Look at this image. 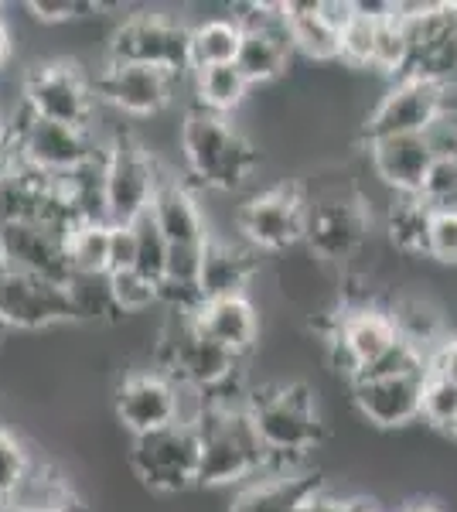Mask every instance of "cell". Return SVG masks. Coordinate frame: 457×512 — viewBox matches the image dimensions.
Instances as JSON below:
<instances>
[{"instance_id": "1", "label": "cell", "mask_w": 457, "mask_h": 512, "mask_svg": "<svg viewBox=\"0 0 457 512\" xmlns=\"http://www.w3.org/2000/svg\"><path fill=\"white\" fill-rule=\"evenodd\" d=\"M181 168L205 192H239L260 168V151L229 117L185 110L181 117Z\"/></svg>"}, {"instance_id": "2", "label": "cell", "mask_w": 457, "mask_h": 512, "mask_svg": "<svg viewBox=\"0 0 457 512\" xmlns=\"http://www.w3.org/2000/svg\"><path fill=\"white\" fill-rule=\"evenodd\" d=\"M249 420L260 434L263 448L284 472H294V461L314 451L324 437V424L314 403V390L307 383H277L267 390H253Z\"/></svg>"}, {"instance_id": "3", "label": "cell", "mask_w": 457, "mask_h": 512, "mask_svg": "<svg viewBox=\"0 0 457 512\" xmlns=\"http://www.w3.org/2000/svg\"><path fill=\"white\" fill-rule=\"evenodd\" d=\"M202 434V458H198V489H243L260 475H273V458L263 448L253 420L246 410H212Z\"/></svg>"}, {"instance_id": "4", "label": "cell", "mask_w": 457, "mask_h": 512, "mask_svg": "<svg viewBox=\"0 0 457 512\" xmlns=\"http://www.w3.org/2000/svg\"><path fill=\"white\" fill-rule=\"evenodd\" d=\"M24 106L38 120L89 130L99 110L96 79L69 55L31 62L24 65Z\"/></svg>"}, {"instance_id": "5", "label": "cell", "mask_w": 457, "mask_h": 512, "mask_svg": "<svg viewBox=\"0 0 457 512\" xmlns=\"http://www.w3.org/2000/svg\"><path fill=\"white\" fill-rule=\"evenodd\" d=\"M188 35L191 24H185L178 14H164L157 7L123 14L113 21L110 41H106V62H134V65H154V69L174 72V76H191L188 59Z\"/></svg>"}, {"instance_id": "6", "label": "cell", "mask_w": 457, "mask_h": 512, "mask_svg": "<svg viewBox=\"0 0 457 512\" xmlns=\"http://www.w3.org/2000/svg\"><path fill=\"white\" fill-rule=\"evenodd\" d=\"M307 195V192H304ZM372 216L369 205L352 188L307 195V229L304 246L318 263H352L369 243Z\"/></svg>"}, {"instance_id": "7", "label": "cell", "mask_w": 457, "mask_h": 512, "mask_svg": "<svg viewBox=\"0 0 457 512\" xmlns=\"http://www.w3.org/2000/svg\"><path fill=\"white\" fill-rule=\"evenodd\" d=\"M198 458H202V434L198 427L181 424L130 437L127 448L130 472L157 495H185L188 489H198Z\"/></svg>"}, {"instance_id": "8", "label": "cell", "mask_w": 457, "mask_h": 512, "mask_svg": "<svg viewBox=\"0 0 457 512\" xmlns=\"http://www.w3.org/2000/svg\"><path fill=\"white\" fill-rule=\"evenodd\" d=\"M307 195L297 181H277L260 188L236 209V233L246 246L263 253H287L304 243Z\"/></svg>"}, {"instance_id": "9", "label": "cell", "mask_w": 457, "mask_h": 512, "mask_svg": "<svg viewBox=\"0 0 457 512\" xmlns=\"http://www.w3.org/2000/svg\"><path fill=\"white\" fill-rule=\"evenodd\" d=\"M164 164L151 151L137 144L134 134L120 137L103 154V195H106V222L110 226H130L147 216L154 195L161 188Z\"/></svg>"}, {"instance_id": "10", "label": "cell", "mask_w": 457, "mask_h": 512, "mask_svg": "<svg viewBox=\"0 0 457 512\" xmlns=\"http://www.w3.org/2000/svg\"><path fill=\"white\" fill-rule=\"evenodd\" d=\"M451 82L434 76H406L389 86L379 106L369 113L362 127L365 144L386 137H413L423 134L437 117L451 113Z\"/></svg>"}, {"instance_id": "11", "label": "cell", "mask_w": 457, "mask_h": 512, "mask_svg": "<svg viewBox=\"0 0 457 512\" xmlns=\"http://www.w3.org/2000/svg\"><path fill=\"white\" fill-rule=\"evenodd\" d=\"M188 82V76L154 69V65H134V62H106L96 72V96L103 106H110L120 117L134 120H154L171 110L178 86Z\"/></svg>"}, {"instance_id": "12", "label": "cell", "mask_w": 457, "mask_h": 512, "mask_svg": "<svg viewBox=\"0 0 457 512\" xmlns=\"http://www.w3.org/2000/svg\"><path fill=\"white\" fill-rule=\"evenodd\" d=\"M14 147L21 154V164L45 178H65L103 154L89 130L38 120L31 113L14 127Z\"/></svg>"}, {"instance_id": "13", "label": "cell", "mask_w": 457, "mask_h": 512, "mask_svg": "<svg viewBox=\"0 0 457 512\" xmlns=\"http://www.w3.org/2000/svg\"><path fill=\"white\" fill-rule=\"evenodd\" d=\"M0 318L11 332H52L69 325L62 280L21 274L0 263Z\"/></svg>"}, {"instance_id": "14", "label": "cell", "mask_w": 457, "mask_h": 512, "mask_svg": "<svg viewBox=\"0 0 457 512\" xmlns=\"http://www.w3.org/2000/svg\"><path fill=\"white\" fill-rule=\"evenodd\" d=\"M69 229L48 219H24L0 226V263L21 274H35L48 280L69 277V256H65Z\"/></svg>"}, {"instance_id": "15", "label": "cell", "mask_w": 457, "mask_h": 512, "mask_svg": "<svg viewBox=\"0 0 457 512\" xmlns=\"http://www.w3.org/2000/svg\"><path fill=\"white\" fill-rule=\"evenodd\" d=\"M113 414L130 437L174 424V379L164 369H130L113 386Z\"/></svg>"}, {"instance_id": "16", "label": "cell", "mask_w": 457, "mask_h": 512, "mask_svg": "<svg viewBox=\"0 0 457 512\" xmlns=\"http://www.w3.org/2000/svg\"><path fill=\"white\" fill-rule=\"evenodd\" d=\"M427 373L359 379V383H352L355 407H359V414L369 424L382 427V431H396V427L413 424V420H420L423 379H427Z\"/></svg>"}, {"instance_id": "17", "label": "cell", "mask_w": 457, "mask_h": 512, "mask_svg": "<svg viewBox=\"0 0 457 512\" xmlns=\"http://www.w3.org/2000/svg\"><path fill=\"white\" fill-rule=\"evenodd\" d=\"M191 325L205 338H212L215 345L239 355V359H249L260 349V308L249 294L202 301L191 311Z\"/></svg>"}, {"instance_id": "18", "label": "cell", "mask_w": 457, "mask_h": 512, "mask_svg": "<svg viewBox=\"0 0 457 512\" xmlns=\"http://www.w3.org/2000/svg\"><path fill=\"white\" fill-rule=\"evenodd\" d=\"M151 219L168 239V246H205L212 239V226L205 219V209L198 205V195L171 168H164L161 188H157L151 205Z\"/></svg>"}, {"instance_id": "19", "label": "cell", "mask_w": 457, "mask_h": 512, "mask_svg": "<svg viewBox=\"0 0 457 512\" xmlns=\"http://www.w3.org/2000/svg\"><path fill=\"white\" fill-rule=\"evenodd\" d=\"M369 161L372 171L389 192L396 195H420L423 178H427L434 154H430L423 134L413 137H386V140H372L369 144Z\"/></svg>"}, {"instance_id": "20", "label": "cell", "mask_w": 457, "mask_h": 512, "mask_svg": "<svg viewBox=\"0 0 457 512\" xmlns=\"http://www.w3.org/2000/svg\"><path fill=\"white\" fill-rule=\"evenodd\" d=\"M253 253H256L253 246H239V243H232V239L212 236L209 250H205V267H202V284H198V297H202V301H215V297L249 294V284L256 280Z\"/></svg>"}, {"instance_id": "21", "label": "cell", "mask_w": 457, "mask_h": 512, "mask_svg": "<svg viewBox=\"0 0 457 512\" xmlns=\"http://www.w3.org/2000/svg\"><path fill=\"white\" fill-rule=\"evenodd\" d=\"M284 18L294 52L311 62L342 59V31L331 28L321 14V0H284Z\"/></svg>"}, {"instance_id": "22", "label": "cell", "mask_w": 457, "mask_h": 512, "mask_svg": "<svg viewBox=\"0 0 457 512\" xmlns=\"http://www.w3.org/2000/svg\"><path fill=\"white\" fill-rule=\"evenodd\" d=\"M318 478L307 472H284V475H260L246 482L232 495L229 512H297L304 495L318 489Z\"/></svg>"}, {"instance_id": "23", "label": "cell", "mask_w": 457, "mask_h": 512, "mask_svg": "<svg viewBox=\"0 0 457 512\" xmlns=\"http://www.w3.org/2000/svg\"><path fill=\"white\" fill-rule=\"evenodd\" d=\"M191 110H205L215 117H236L249 99V82L236 65H215V69L191 72Z\"/></svg>"}, {"instance_id": "24", "label": "cell", "mask_w": 457, "mask_h": 512, "mask_svg": "<svg viewBox=\"0 0 457 512\" xmlns=\"http://www.w3.org/2000/svg\"><path fill=\"white\" fill-rule=\"evenodd\" d=\"M239 45H243V28L229 18H205L191 24L188 35V59L191 72L215 69V65H236Z\"/></svg>"}, {"instance_id": "25", "label": "cell", "mask_w": 457, "mask_h": 512, "mask_svg": "<svg viewBox=\"0 0 457 512\" xmlns=\"http://www.w3.org/2000/svg\"><path fill=\"white\" fill-rule=\"evenodd\" d=\"M69 325H113L120 321L113 308L110 274H69L62 280Z\"/></svg>"}, {"instance_id": "26", "label": "cell", "mask_w": 457, "mask_h": 512, "mask_svg": "<svg viewBox=\"0 0 457 512\" xmlns=\"http://www.w3.org/2000/svg\"><path fill=\"white\" fill-rule=\"evenodd\" d=\"M396 325V335L403 342H410L413 349H420L423 355L437 359V352L444 349V315L427 301V297H400V301L389 308Z\"/></svg>"}, {"instance_id": "27", "label": "cell", "mask_w": 457, "mask_h": 512, "mask_svg": "<svg viewBox=\"0 0 457 512\" xmlns=\"http://www.w3.org/2000/svg\"><path fill=\"white\" fill-rule=\"evenodd\" d=\"M430 222H434V209H430L420 195H396V202L389 205V212H386L389 243L400 253L427 256Z\"/></svg>"}, {"instance_id": "28", "label": "cell", "mask_w": 457, "mask_h": 512, "mask_svg": "<svg viewBox=\"0 0 457 512\" xmlns=\"http://www.w3.org/2000/svg\"><path fill=\"white\" fill-rule=\"evenodd\" d=\"M110 222H79L69 229V274H110Z\"/></svg>"}, {"instance_id": "29", "label": "cell", "mask_w": 457, "mask_h": 512, "mask_svg": "<svg viewBox=\"0 0 457 512\" xmlns=\"http://www.w3.org/2000/svg\"><path fill=\"white\" fill-rule=\"evenodd\" d=\"M410 62H413L410 35H406L403 18H400V4H396L393 18L379 21L376 59H372V69L382 72V76H393L396 82H400V79L410 76Z\"/></svg>"}, {"instance_id": "30", "label": "cell", "mask_w": 457, "mask_h": 512, "mask_svg": "<svg viewBox=\"0 0 457 512\" xmlns=\"http://www.w3.org/2000/svg\"><path fill=\"white\" fill-rule=\"evenodd\" d=\"M420 417H423V424H430L434 431L457 434V383L451 376L440 373L437 366H430L427 379H423Z\"/></svg>"}, {"instance_id": "31", "label": "cell", "mask_w": 457, "mask_h": 512, "mask_svg": "<svg viewBox=\"0 0 457 512\" xmlns=\"http://www.w3.org/2000/svg\"><path fill=\"white\" fill-rule=\"evenodd\" d=\"M110 291H113V308L120 318H140L151 315V308H161V287L154 280H147L137 270H120L110 274Z\"/></svg>"}, {"instance_id": "32", "label": "cell", "mask_w": 457, "mask_h": 512, "mask_svg": "<svg viewBox=\"0 0 457 512\" xmlns=\"http://www.w3.org/2000/svg\"><path fill=\"white\" fill-rule=\"evenodd\" d=\"M31 468H35V458H31L28 444L0 424V499L11 502L21 492V485L28 482Z\"/></svg>"}, {"instance_id": "33", "label": "cell", "mask_w": 457, "mask_h": 512, "mask_svg": "<svg viewBox=\"0 0 457 512\" xmlns=\"http://www.w3.org/2000/svg\"><path fill=\"white\" fill-rule=\"evenodd\" d=\"M134 229H137V267L134 270L161 287L164 284V270H168V250H171L168 239H164V233L157 229L151 212H147V216H140L134 222Z\"/></svg>"}, {"instance_id": "34", "label": "cell", "mask_w": 457, "mask_h": 512, "mask_svg": "<svg viewBox=\"0 0 457 512\" xmlns=\"http://www.w3.org/2000/svg\"><path fill=\"white\" fill-rule=\"evenodd\" d=\"M376 38H379V21L355 11V18L342 28V62L352 65V69H372Z\"/></svg>"}, {"instance_id": "35", "label": "cell", "mask_w": 457, "mask_h": 512, "mask_svg": "<svg viewBox=\"0 0 457 512\" xmlns=\"http://www.w3.org/2000/svg\"><path fill=\"white\" fill-rule=\"evenodd\" d=\"M420 198L430 205V209H457V158L447 161H434L423 178Z\"/></svg>"}, {"instance_id": "36", "label": "cell", "mask_w": 457, "mask_h": 512, "mask_svg": "<svg viewBox=\"0 0 457 512\" xmlns=\"http://www.w3.org/2000/svg\"><path fill=\"white\" fill-rule=\"evenodd\" d=\"M427 256L447 267H457V209H437L430 222Z\"/></svg>"}, {"instance_id": "37", "label": "cell", "mask_w": 457, "mask_h": 512, "mask_svg": "<svg viewBox=\"0 0 457 512\" xmlns=\"http://www.w3.org/2000/svg\"><path fill=\"white\" fill-rule=\"evenodd\" d=\"M423 140H427V147H430V154H434V161L457 158V120L451 117V113L437 117L427 130H423Z\"/></svg>"}, {"instance_id": "38", "label": "cell", "mask_w": 457, "mask_h": 512, "mask_svg": "<svg viewBox=\"0 0 457 512\" xmlns=\"http://www.w3.org/2000/svg\"><path fill=\"white\" fill-rule=\"evenodd\" d=\"M137 267V229L130 226H113L110 233V274Z\"/></svg>"}, {"instance_id": "39", "label": "cell", "mask_w": 457, "mask_h": 512, "mask_svg": "<svg viewBox=\"0 0 457 512\" xmlns=\"http://www.w3.org/2000/svg\"><path fill=\"white\" fill-rule=\"evenodd\" d=\"M369 506L359 499H342V495L328 492L324 485H318V489H311L304 495V502L297 506V512H365Z\"/></svg>"}, {"instance_id": "40", "label": "cell", "mask_w": 457, "mask_h": 512, "mask_svg": "<svg viewBox=\"0 0 457 512\" xmlns=\"http://www.w3.org/2000/svg\"><path fill=\"white\" fill-rule=\"evenodd\" d=\"M21 168V154L18 147H14V137L7 140V144H0V185H4L7 178H14Z\"/></svg>"}, {"instance_id": "41", "label": "cell", "mask_w": 457, "mask_h": 512, "mask_svg": "<svg viewBox=\"0 0 457 512\" xmlns=\"http://www.w3.org/2000/svg\"><path fill=\"white\" fill-rule=\"evenodd\" d=\"M434 366H437L444 376H451L454 383H457V335H454V338H447V342H444V349L437 352Z\"/></svg>"}, {"instance_id": "42", "label": "cell", "mask_w": 457, "mask_h": 512, "mask_svg": "<svg viewBox=\"0 0 457 512\" xmlns=\"http://www.w3.org/2000/svg\"><path fill=\"white\" fill-rule=\"evenodd\" d=\"M11 59H14V31H11V24L0 18V69Z\"/></svg>"}, {"instance_id": "43", "label": "cell", "mask_w": 457, "mask_h": 512, "mask_svg": "<svg viewBox=\"0 0 457 512\" xmlns=\"http://www.w3.org/2000/svg\"><path fill=\"white\" fill-rule=\"evenodd\" d=\"M403 512H437V509L427 506V502H413V506H406Z\"/></svg>"}, {"instance_id": "44", "label": "cell", "mask_w": 457, "mask_h": 512, "mask_svg": "<svg viewBox=\"0 0 457 512\" xmlns=\"http://www.w3.org/2000/svg\"><path fill=\"white\" fill-rule=\"evenodd\" d=\"M11 137H14V134H11V127H7V120L0 117V144H7Z\"/></svg>"}, {"instance_id": "45", "label": "cell", "mask_w": 457, "mask_h": 512, "mask_svg": "<svg viewBox=\"0 0 457 512\" xmlns=\"http://www.w3.org/2000/svg\"><path fill=\"white\" fill-rule=\"evenodd\" d=\"M7 332H11V328H7L4 318H0V349H4V342H7Z\"/></svg>"}, {"instance_id": "46", "label": "cell", "mask_w": 457, "mask_h": 512, "mask_svg": "<svg viewBox=\"0 0 457 512\" xmlns=\"http://www.w3.org/2000/svg\"><path fill=\"white\" fill-rule=\"evenodd\" d=\"M0 512H7V502L4 499H0Z\"/></svg>"}, {"instance_id": "47", "label": "cell", "mask_w": 457, "mask_h": 512, "mask_svg": "<svg viewBox=\"0 0 457 512\" xmlns=\"http://www.w3.org/2000/svg\"><path fill=\"white\" fill-rule=\"evenodd\" d=\"M365 512H376V509H365Z\"/></svg>"}, {"instance_id": "48", "label": "cell", "mask_w": 457, "mask_h": 512, "mask_svg": "<svg viewBox=\"0 0 457 512\" xmlns=\"http://www.w3.org/2000/svg\"><path fill=\"white\" fill-rule=\"evenodd\" d=\"M454 437H457V434H454Z\"/></svg>"}]
</instances>
